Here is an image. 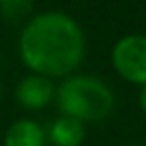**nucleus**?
I'll return each mask as SVG.
<instances>
[{
    "mask_svg": "<svg viewBox=\"0 0 146 146\" xmlns=\"http://www.w3.org/2000/svg\"><path fill=\"white\" fill-rule=\"evenodd\" d=\"M18 52L32 74L68 76L84 60L86 36L74 18L48 10L26 22L18 38Z\"/></svg>",
    "mask_w": 146,
    "mask_h": 146,
    "instance_id": "f257e3e1",
    "label": "nucleus"
},
{
    "mask_svg": "<svg viewBox=\"0 0 146 146\" xmlns=\"http://www.w3.org/2000/svg\"><path fill=\"white\" fill-rule=\"evenodd\" d=\"M34 0H0V16L6 20L24 18L32 10Z\"/></svg>",
    "mask_w": 146,
    "mask_h": 146,
    "instance_id": "0eeeda50",
    "label": "nucleus"
},
{
    "mask_svg": "<svg viewBox=\"0 0 146 146\" xmlns=\"http://www.w3.org/2000/svg\"><path fill=\"white\" fill-rule=\"evenodd\" d=\"M46 130L42 124L30 118H20L6 128L4 146H44L46 144Z\"/></svg>",
    "mask_w": 146,
    "mask_h": 146,
    "instance_id": "39448f33",
    "label": "nucleus"
},
{
    "mask_svg": "<svg viewBox=\"0 0 146 146\" xmlns=\"http://www.w3.org/2000/svg\"><path fill=\"white\" fill-rule=\"evenodd\" d=\"M56 98V88L50 78L40 74L24 76L16 86V102L26 110H42Z\"/></svg>",
    "mask_w": 146,
    "mask_h": 146,
    "instance_id": "20e7f679",
    "label": "nucleus"
},
{
    "mask_svg": "<svg viewBox=\"0 0 146 146\" xmlns=\"http://www.w3.org/2000/svg\"><path fill=\"white\" fill-rule=\"evenodd\" d=\"M128 146H142V144H128Z\"/></svg>",
    "mask_w": 146,
    "mask_h": 146,
    "instance_id": "9d476101",
    "label": "nucleus"
},
{
    "mask_svg": "<svg viewBox=\"0 0 146 146\" xmlns=\"http://www.w3.org/2000/svg\"><path fill=\"white\" fill-rule=\"evenodd\" d=\"M138 104H140V110L146 114V84L140 86V92H138Z\"/></svg>",
    "mask_w": 146,
    "mask_h": 146,
    "instance_id": "6e6552de",
    "label": "nucleus"
},
{
    "mask_svg": "<svg viewBox=\"0 0 146 146\" xmlns=\"http://www.w3.org/2000/svg\"><path fill=\"white\" fill-rule=\"evenodd\" d=\"M46 138L54 146H82L86 138V124L70 116H60L50 124Z\"/></svg>",
    "mask_w": 146,
    "mask_h": 146,
    "instance_id": "423d86ee",
    "label": "nucleus"
},
{
    "mask_svg": "<svg viewBox=\"0 0 146 146\" xmlns=\"http://www.w3.org/2000/svg\"><path fill=\"white\" fill-rule=\"evenodd\" d=\"M0 100H2V80H0Z\"/></svg>",
    "mask_w": 146,
    "mask_h": 146,
    "instance_id": "1a4fd4ad",
    "label": "nucleus"
},
{
    "mask_svg": "<svg viewBox=\"0 0 146 146\" xmlns=\"http://www.w3.org/2000/svg\"><path fill=\"white\" fill-rule=\"evenodd\" d=\"M56 104L62 116L80 122L104 120L114 108V94L106 82L90 74L68 76L56 88Z\"/></svg>",
    "mask_w": 146,
    "mask_h": 146,
    "instance_id": "f03ea898",
    "label": "nucleus"
},
{
    "mask_svg": "<svg viewBox=\"0 0 146 146\" xmlns=\"http://www.w3.org/2000/svg\"><path fill=\"white\" fill-rule=\"evenodd\" d=\"M112 68L126 82L144 86L146 84V36L128 34L120 38L110 52Z\"/></svg>",
    "mask_w": 146,
    "mask_h": 146,
    "instance_id": "7ed1b4c3",
    "label": "nucleus"
}]
</instances>
